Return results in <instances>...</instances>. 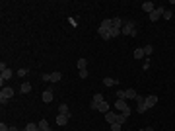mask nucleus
Wrapping results in <instances>:
<instances>
[{
    "label": "nucleus",
    "instance_id": "f257e3e1",
    "mask_svg": "<svg viewBox=\"0 0 175 131\" xmlns=\"http://www.w3.org/2000/svg\"><path fill=\"white\" fill-rule=\"evenodd\" d=\"M121 34L128 35V37H136V26H134V22H124V26H123V30H121Z\"/></svg>",
    "mask_w": 175,
    "mask_h": 131
},
{
    "label": "nucleus",
    "instance_id": "f03ea898",
    "mask_svg": "<svg viewBox=\"0 0 175 131\" xmlns=\"http://www.w3.org/2000/svg\"><path fill=\"white\" fill-rule=\"evenodd\" d=\"M12 96H14V88H10V86L2 88V92H0V104L6 106V104H8V100H10Z\"/></svg>",
    "mask_w": 175,
    "mask_h": 131
},
{
    "label": "nucleus",
    "instance_id": "7ed1b4c3",
    "mask_svg": "<svg viewBox=\"0 0 175 131\" xmlns=\"http://www.w3.org/2000/svg\"><path fill=\"white\" fill-rule=\"evenodd\" d=\"M115 108L119 110L121 113H127V116H130V108H128L127 100H117V102H115Z\"/></svg>",
    "mask_w": 175,
    "mask_h": 131
},
{
    "label": "nucleus",
    "instance_id": "20e7f679",
    "mask_svg": "<svg viewBox=\"0 0 175 131\" xmlns=\"http://www.w3.org/2000/svg\"><path fill=\"white\" fill-rule=\"evenodd\" d=\"M164 12H165L164 6H156V10H154L152 14H148V20H150V22H158L160 16H164Z\"/></svg>",
    "mask_w": 175,
    "mask_h": 131
},
{
    "label": "nucleus",
    "instance_id": "39448f33",
    "mask_svg": "<svg viewBox=\"0 0 175 131\" xmlns=\"http://www.w3.org/2000/svg\"><path fill=\"white\" fill-rule=\"evenodd\" d=\"M101 102H103V94L101 92H95L94 94V100H91V104H90V108L91 110H97V106L101 104Z\"/></svg>",
    "mask_w": 175,
    "mask_h": 131
},
{
    "label": "nucleus",
    "instance_id": "423d86ee",
    "mask_svg": "<svg viewBox=\"0 0 175 131\" xmlns=\"http://www.w3.org/2000/svg\"><path fill=\"white\" fill-rule=\"evenodd\" d=\"M144 102H146V108H154V106H156L158 104V96H156V94H150V96H146L144 98Z\"/></svg>",
    "mask_w": 175,
    "mask_h": 131
},
{
    "label": "nucleus",
    "instance_id": "0eeeda50",
    "mask_svg": "<svg viewBox=\"0 0 175 131\" xmlns=\"http://www.w3.org/2000/svg\"><path fill=\"white\" fill-rule=\"evenodd\" d=\"M136 104H138V106H136V112H138V113H144L146 110H148V108H146V102H144L142 96H136Z\"/></svg>",
    "mask_w": 175,
    "mask_h": 131
},
{
    "label": "nucleus",
    "instance_id": "6e6552de",
    "mask_svg": "<svg viewBox=\"0 0 175 131\" xmlns=\"http://www.w3.org/2000/svg\"><path fill=\"white\" fill-rule=\"evenodd\" d=\"M119 117H121V113H115V112H111V110L105 113V121H107V123H115V121H119Z\"/></svg>",
    "mask_w": 175,
    "mask_h": 131
},
{
    "label": "nucleus",
    "instance_id": "1a4fd4ad",
    "mask_svg": "<svg viewBox=\"0 0 175 131\" xmlns=\"http://www.w3.org/2000/svg\"><path fill=\"white\" fill-rule=\"evenodd\" d=\"M12 75H14V72H12V69H2V75H0V84H4V80H10L12 78Z\"/></svg>",
    "mask_w": 175,
    "mask_h": 131
},
{
    "label": "nucleus",
    "instance_id": "9d476101",
    "mask_svg": "<svg viewBox=\"0 0 175 131\" xmlns=\"http://www.w3.org/2000/svg\"><path fill=\"white\" fill-rule=\"evenodd\" d=\"M68 120H70V113H66V116H64V113H58V116H57V125L62 127V125L68 123Z\"/></svg>",
    "mask_w": 175,
    "mask_h": 131
},
{
    "label": "nucleus",
    "instance_id": "9b49d317",
    "mask_svg": "<svg viewBox=\"0 0 175 131\" xmlns=\"http://www.w3.org/2000/svg\"><path fill=\"white\" fill-rule=\"evenodd\" d=\"M97 35H99L101 39H105V41H107V39H111V30H105V27H97Z\"/></svg>",
    "mask_w": 175,
    "mask_h": 131
},
{
    "label": "nucleus",
    "instance_id": "f8f14e48",
    "mask_svg": "<svg viewBox=\"0 0 175 131\" xmlns=\"http://www.w3.org/2000/svg\"><path fill=\"white\" fill-rule=\"evenodd\" d=\"M136 96H138V94H136L134 88H127V90H124V100H136Z\"/></svg>",
    "mask_w": 175,
    "mask_h": 131
},
{
    "label": "nucleus",
    "instance_id": "ddd939ff",
    "mask_svg": "<svg viewBox=\"0 0 175 131\" xmlns=\"http://www.w3.org/2000/svg\"><path fill=\"white\" fill-rule=\"evenodd\" d=\"M53 98H55V96H53V92H51V90H45V92L41 94V100H43L45 104H51V102H53Z\"/></svg>",
    "mask_w": 175,
    "mask_h": 131
},
{
    "label": "nucleus",
    "instance_id": "4468645a",
    "mask_svg": "<svg viewBox=\"0 0 175 131\" xmlns=\"http://www.w3.org/2000/svg\"><path fill=\"white\" fill-rule=\"evenodd\" d=\"M142 10L146 12V14H152V12L156 10V4L154 2H142Z\"/></svg>",
    "mask_w": 175,
    "mask_h": 131
},
{
    "label": "nucleus",
    "instance_id": "2eb2a0df",
    "mask_svg": "<svg viewBox=\"0 0 175 131\" xmlns=\"http://www.w3.org/2000/svg\"><path fill=\"white\" fill-rule=\"evenodd\" d=\"M119 84V80L117 78H103V86H109V88H113Z\"/></svg>",
    "mask_w": 175,
    "mask_h": 131
},
{
    "label": "nucleus",
    "instance_id": "dca6fc26",
    "mask_svg": "<svg viewBox=\"0 0 175 131\" xmlns=\"http://www.w3.org/2000/svg\"><path fill=\"white\" fill-rule=\"evenodd\" d=\"M39 129H41V131H53L47 120H41V121H39Z\"/></svg>",
    "mask_w": 175,
    "mask_h": 131
},
{
    "label": "nucleus",
    "instance_id": "f3484780",
    "mask_svg": "<svg viewBox=\"0 0 175 131\" xmlns=\"http://www.w3.org/2000/svg\"><path fill=\"white\" fill-rule=\"evenodd\" d=\"M20 92H22V94H29V92H31V82H23L22 86H20Z\"/></svg>",
    "mask_w": 175,
    "mask_h": 131
},
{
    "label": "nucleus",
    "instance_id": "a211bd4d",
    "mask_svg": "<svg viewBox=\"0 0 175 131\" xmlns=\"http://www.w3.org/2000/svg\"><path fill=\"white\" fill-rule=\"evenodd\" d=\"M97 112H101V113H107V112H109V104H107V102L103 100L101 104L97 106Z\"/></svg>",
    "mask_w": 175,
    "mask_h": 131
},
{
    "label": "nucleus",
    "instance_id": "6ab92c4d",
    "mask_svg": "<svg viewBox=\"0 0 175 131\" xmlns=\"http://www.w3.org/2000/svg\"><path fill=\"white\" fill-rule=\"evenodd\" d=\"M62 78V75H60V72H51V75H49V80H51V82H58V80H60Z\"/></svg>",
    "mask_w": 175,
    "mask_h": 131
},
{
    "label": "nucleus",
    "instance_id": "aec40b11",
    "mask_svg": "<svg viewBox=\"0 0 175 131\" xmlns=\"http://www.w3.org/2000/svg\"><path fill=\"white\" fill-rule=\"evenodd\" d=\"M123 26H124V22L121 18H113V27H117V30H123Z\"/></svg>",
    "mask_w": 175,
    "mask_h": 131
},
{
    "label": "nucleus",
    "instance_id": "412c9836",
    "mask_svg": "<svg viewBox=\"0 0 175 131\" xmlns=\"http://www.w3.org/2000/svg\"><path fill=\"white\" fill-rule=\"evenodd\" d=\"M99 27H105V30H111V27H113V20H103V22L99 24Z\"/></svg>",
    "mask_w": 175,
    "mask_h": 131
},
{
    "label": "nucleus",
    "instance_id": "4be33fe9",
    "mask_svg": "<svg viewBox=\"0 0 175 131\" xmlns=\"http://www.w3.org/2000/svg\"><path fill=\"white\" fill-rule=\"evenodd\" d=\"M132 55H134V59H142V57H146V55H144V49H142V47L134 49V53H132Z\"/></svg>",
    "mask_w": 175,
    "mask_h": 131
},
{
    "label": "nucleus",
    "instance_id": "5701e85b",
    "mask_svg": "<svg viewBox=\"0 0 175 131\" xmlns=\"http://www.w3.org/2000/svg\"><path fill=\"white\" fill-rule=\"evenodd\" d=\"M23 131H41V129H39V123H27Z\"/></svg>",
    "mask_w": 175,
    "mask_h": 131
},
{
    "label": "nucleus",
    "instance_id": "b1692460",
    "mask_svg": "<svg viewBox=\"0 0 175 131\" xmlns=\"http://www.w3.org/2000/svg\"><path fill=\"white\" fill-rule=\"evenodd\" d=\"M144 55L146 57H150V55H152V53H154V45H144Z\"/></svg>",
    "mask_w": 175,
    "mask_h": 131
},
{
    "label": "nucleus",
    "instance_id": "393cba45",
    "mask_svg": "<svg viewBox=\"0 0 175 131\" xmlns=\"http://www.w3.org/2000/svg\"><path fill=\"white\" fill-rule=\"evenodd\" d=\"M58 113H64V116H66V113H70L68 106H66V104H60V106H58Z\"/></svg>",
    "mask_w": 175,
    "mask_h": 131
},
{
    "label": "nucleus",
    "instance_id": "a878e982",
    "mask_svg": "<svg viewBox=\"0 0 175 131\" xmlns=\"http://www.w3.org/2000/svg\"><path fill=\"white\" fill-rule=\"evenodd\" d=\"M86 65H88V61L84 59V57H82V59L78 61V69H80V71H82V69H86Z\"/></svg>",
    "mask_w": 175,
    "mask_h": 131
},
{
    "label": "nucleus",
    "instance_id": "bb28decb",
    "mask_svg": "<svg viewBox=\"0 0 175 131\" xmlns=\"http://www.w3.org/2000/svg\"><path fill=\"white\" fill-rule=\"evenodd\" d=\"M121 127H123V123H111V131H121Z\"/></svg>",
    "mask_w": 175,
    "mask_h": 131
},
{
    "label": "nucleus",
    "instance_id": "cd10ccee",
    "mask_svg": "<svg viewBox=\"0 0 175 131\" xmlns=\"http://www.w3.org/2000/svg\"><path fill=\"white\" fill-rule=\"evenodd\" d=\"M117 100H124V90H117Z\"/></svg>",
    "mask_w": 175,
    "mask_h": 131
},
{
    "label": "nucleus",
    "instance_id": "c85d7f7f",
    "mask_svg": "<svg viewBox=\"0 0 175 131\" xmlns=\"http://www.w3.org/2000/svg\"><path fill=\"white\" fill-rule=\"evenodd\" d=\"M164 18H165V20H171V18H173L171 10H165V12H164Z\"/></svg>",
    "mask_w": 175,
    "mask_h": 131
},
{
    "label": "nucleus",
    "instance_id": "c756f323",
    "mask_svg": "<svg viewBox=\"0 0 175 131\" xmlns=\"http://www.w3.org/2000/svg\"><path fill=\"white\" fill-rule=\"evenodd\" d=\"M119 34H121V30H117V27H111V37H117Z\"/></svg>",
    "mask_w": 175,
    "mask_h": 131
},
{
    "label": "nucleus",
    "instance_id": "7c9ffc66",
    "mask_svg": "<svg viewBox=\"0 0 175 131\" xmlns=\"http://www.w3.org/2000/svg\"><path fill=\"white\" fill-rule=\"evenodd\" d=\"M27 72H29V69H20V71H18V76H26Z\"/></svg>",
    "mask_w": 175,
    "mask_h": 131
},
{
    "label": "nucleus",
    "instance_id": "2f4dec72",
    "mask_svg": "<svg viewBox=\"0 0 175 131\" xmlns=\"http://www.w3.org/2000/svg\"><path fill=\"white\" fill-rule=\"evenodd\" d=\"M0 131H10V125H6V123H0Z\"/></svg>",
    "mask_w": 175,
    "mask_h": 131
},
{
    "label": "nucleus",
    "instance_id": "473e14b6",
    "mask_svg": "<svg viewBox=\"0 0 175 131\" xmlns=\"http://www.w3.org/2000/svg\"><path fill=\"white\" fill-rule=\"evenodd\" d=\"M80 78H88V71H86V69H82V71H80Z\"/></svg>",
    "mask_w": 175,
    "mask_h": 131
},
{
    "label": "nucleus",
    "instance_id": "72a5a7b5",
    "mask_svg": "<svg viewBox=\"0 0 175 131\" xmlns=\"http://www.w3.org/2000/svg\"><path fill=\"white\" fill-rule=\"evenodd\" d=\"M142 69H144V71H148V69H150V59L144 61V67H142Z\"/></svg>",
    "mask_w": 175,
    "mask_h": 131
},
{
    "label": "nucleus",
    "instance_id": "f704fd0d",
    "mask_svg": "<svg viewBox=\"0 0 175 131\" xmlns=\"http://www.w3.org/2000/svg\"><path fill=\"white\" fill-rule=\"evenodd\" d=\"M10 131H18V127H14V125H10Z\"/></svg>",
    "mask_w": 175,
    "mask_h": 131
},
{
    "label": "nucleus",
    "instance_id": "c9c22d12",
    "mask_svg": "<svg viewBox=\"0 0 175 131\" xmlns=\"http://www.w3.org/2000/svg\"><path fill=\"white\" fill-rule=\"evenodd\" d=\"M146 129H148V131H154V129H152V127H146Z\"/></svg>",
    "mask_w": 175,
    "mask_h": 131
},
{
    "label": "nucleus",
    "instance_id": "e433bc0d",
    "mask_svg": "<svg viewBox=\"0 0 175 131\" xmlns=\"http://www.w3.org/2000/svg\"><path fill=\"white\" fill-rule=\"evenodd\" d=\"M140 131H148V129H140Z\"/></svg>",
    "mask_w": 175,
    "mask_h": 131
}]
</instances>
